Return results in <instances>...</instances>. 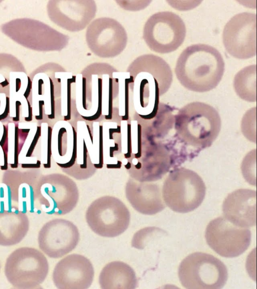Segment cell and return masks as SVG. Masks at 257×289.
Instances as JSON below:
<instances>
[{"label":"cell","mask_w":257,"mask_h":289,"mask_svg":"<svg viewBox=\"0 0 257 289\" xmlns=\"http://www.w3.org/2000/svg\"><path fill=\"white\" fill-rule=\"evenodd\" d=\"M186 33L184 22L177 14L169 11L152 15L146 22L143 38L153 51L171 53L183 43Z\"/></svg>","instance_id":"obj_7"},{"label":"cell","mask_w":257,"mask_h":289,"mask_svg":"<svg viewBox=\"0 0 257 289\" xmlns=\"http://www.w3.org/2000/svg\"><path fill=\"white\" fill-rule=\"evenodd\" d=\"M102 289H134L138 281L134 269L119 261L108 263L102 269L99 277Z\"/></svg>","instance_id":"obj_21"},{"label":"cell","mask_w":257,"mask_h":289,"mask_svg":"<svg viewBox=\"0 0 257 289\" xmlns=\"http://www.w3.org/2000/svg\"><path fill=\"white\" fill-rule=\"evenodd\" d=\"M21 105V102L17 100L16 102V116L12 118L14 121H19L20 120V106Z\"/></svg>","instance_id":"obj_30"},{"label":"cell","mask_w":257,"mask_h":289,"mask_svg":"<svg viewBox=\"0 0 257 289\" xmlns=\"http://www.w3.org/2000/svg\"><path fill=\"white\" fill-rule=\"evenodd\" d=\"M4 188L3 187H0V198H4L5 196Z\"/></svg>","instance_id":"obj_36"},{"label":"cell","mask_w":257,"mask_h":289,"mask_svg":"<svg viewBox=\"0 0 257 289\" xmlns=\"http://www.w3.org/2000/svg\"><path fill=\"white\" fill-rule=\"evenodd\" d=\"M224 218L232 224L243 228L256 225V192L239 189L229 194L223 201Z\"/></svg>","instance_id":"obj_17"},{"label":"cell","mask_w":257,"mask_h":289,"mask_svg":"<svg viewBox=\"0 0 257 289\" xmlns=\"http://www.w3.org/2000/svg\"><path fill=\"white\" fill-rule=\"evenodd\" d=\"M50 181L44 183L41 189V209L48 214L60 215L69 213L78 200L75 183L63 175H56Z\"/></svg>","instance_id":"obj_15"},{"label":"cell","mask_w":257,"mask_h":289,"mask_svg":"<svg viewBox=\"0 0 257 289\" xmlns=\"http://www.w3.org/2000/svg\"><path fill=\"white\" fill-rule=\"evenodd\" d=\"M241 129L243 135L249 141L256 143V107L248 110L242 117Z\"/></svg>","instance_id":"obj_24"},{"label":"cell","mask_w":257,"mask_h":289,"mask_svg":"<svg viewBox=\"0 0 257 289\" xmlns=\"http://www.w3.org/2000/svg\"><path fill=\"white\" fill-rule=\"evenodd\" d=\"M3 133L0 140V146L1 147L4 159V165L1 166L2 170H7L8 168V129L7 126L3 125Z\"/></svg>","instance_id":"obj_25"},{"label":"cell","mask_w":257,"mask_h":289,"mask_svg":"<svg viewBox=\"0 0 257 289\" xmlns=\"http://www.w3.org/2000/svg\"><path fill=\"white\" fill-rule=\"evenodd\" d=\"M221 118L217 110L202 102H192L174 115V128L178 138L195 149L210 147L221 129Z\"/></svg>","instance_id":"obj_3"},{"label":"cell","mask_w":257,"mask_h":289,"mask_svg":"<svg viewBox=\"0 0 257 289\" xmlns=\"http://www.w3.org/2000/svg\"><path fill=\"white\" fill-rule=\"evenodd\" d=\"M28 85L25 90V92L24 93V96L26 99H28V97H29L32 88V83L29 77H28Z\"/></svg>","instance_id":"obj_33"},{"label":"cell","mask_w":257,"mask_h":289,"mask_svg":"<svg viewBox=\"0 0 257 289\" xmlns=\"http://www.w3.org/2000/svg\"><path fill=\"white\" fill-rule=\"evenodd\" d=\"M174 109L160 102L156 108L147 114L138 115L142 137L147 140H160L166 136L174 123Z\"/></svg>","instance_id":"obj_19"},{"label":"cell","mask_w":257,"mask_h":289,"mask_svg":"<svg viewBox=\"0 0 257 289\" xmlns=\"http://www.w3.org/2000/svg\"><path fill=\"white\" fill-rule=\"evenodd\" d=\"M127 72L133 80L134 106L140 110L158 104L160 96L168 91L173 81L169 64L154 54H145L136 58Z\"/></svg>","instance_id":"obj_2"},{"label":"cell","mask_w":257,"mask_h":289,"mask_svg":"<svg viewBox=\"0 0 257 289\" xmlns=\"http://www.w3.org/2000/svg\"><path fill=\"white\" fill-rule=\"evenodd\" d=\"M27 103H28V116L25 117V120L26 121H31L33 119V113H32V107L31 105V104L29 102V101L28 100V99H26Z\"/></svg>","instance_id":"obj_34"},{"label":"cell","mask_w":257,"mask_h":289,"mask_svg":"<svg viewBox=\"0 0 257 289\" xmlns=\"http://www.w3.org/2000/svg\"><path fill=\"white\" fill-rule=\"evenodd\" d=\"M52 129L51 126L48 127L47 134V163L44 164L45 168H50L51 167V158L52 156Z\"/></svg>","instance_id":"obj_27"},{"label":"cell","mask_w":257,"mask_h":289,"mask_svg":"<svg viewBox=\"0 0 257 289\" xmlns=\"http://www.w3.org/2000/svg\"><path fill=\"white\" fill-rule=\"evenodd\" d=\"M29 226L27 214L18 209L0 211V245L10 246L20 243Z\"/></svg>","instance_id":"obj_20"},{"label":"cell","mask_w":257,"mask_h":289,"mask_svg":"<svg viewBox=\"0 0 257 289\" xmlns=\"http://www.w3.org/2000/svg\"><path fill=\"white\" fill-rule=\"evenodd\" d=\"M224 62L214 47L203 44H194L185 49L179 56L175 72L185 88L197 92L215 88L224 71Z\"/></svg>","instance_id":"obj_1"},{"label":"cell","mask_w":257,"mask_h":289,"mask_svg":"<svg viewBox=\"0 0 257 289\" xmlns=\"http://www.w3.org/2000/svg\"><path fill=\"white\" fill-rule=\"evenodd\" d=\"M85 218L94 233L102 237H114L127 229L131 215L119 199L107 196L91 203L86 211Z\"/></svg>","instance_id":"obj_8"},{"label":"cell","mask_w":257,"mask_h":289,"mask_svg":"<svg viewBox=\"0 0 257 289\" xmlns=\"http://www.w3.org/2000/svg\"><path fill=\"white\" fill-rule=\"evenodd\" d=\"M127 34L114 19L100 18L89 24L86 41L90 50L101 58H112L120 54L127 44Z\"/></svg>","instance_id":"obj_12"},{"label":"cell","mask_w":257,"mask_h":289,"mask_svg":"<svg viewBox=\"0 0 257 289\" xmlns=\"http://www.w3.org/2000/svg\"><path fill=\"white\" fill-rule=\"evenodd\" d=\"M41 135V127L40 126H38L37 127L36 132L34 136L33 140L29 148V149L26 155V157H31L33 154V153L35 149V147L37 144L39 139L40 138Z\"/></svg>","instance_id":"obj_28"},{"label":"cell","mask_w":257,"mask_h":289,"mask_svg":"<svg viewBox=\"0 0 257 289\" xmlns=\"http://www.w3.org/2000/svg\"><path fill=\"white\" fill-rule=\"evenodd\" d=\"M10 112V98L6 97V102L5 111L0 114V120H3L7 117Z\"/></svg>","instance_id":"obj_29"},{"label":"cell","mask_w":257,"mask_h":289,"mask_svg":"<svg viewBox=\"0 0 257 289\" xmlns=\"http://www.w3.org/2000/svg\"><path fill=\"white\" fill-rule=\"evenodd\" d=\"M256 65L246 66L235 75L234 89L241 99L250 102L256 101Z\"/></svg>","instance_id":"obj_22"},{"label":"cell","mask_w":257,"mask_h":289,"mask_svg":"<svg viewBox=\"0 0 257 289\" xmlns=\"http://www.w3.org/2000/svg\"><path fill=\"white\" fill-rule=\"evenodd\" d=\"M256 149L248 152L244 157L241 170L244 178L252 185H256Z\"/></svg>","instance_id":"obj_23"},{"label":"cell","mask_w":257,"mask_h":289,"mask_svg":"<svg viewBox=\"0 0 257 289\" xmlns=\"http://www.w3.org/2000/svg\"><path fill=\"white\" fill-rule=\"evenodd\" d=\"M22 197L23 199L27 198V189L25 187H23L22 189Z\"/></svg>","instance_id":"obj_35"},{"label":"cell","mask_w":257,"mask_h":289,"mask_svg":"<svg viewBox=\"0 0 257 289\" xmlns=\"http://www.w3.org/2000/svg\"><path fill=\"white\" fill-rule=\"evenodd\" d=\"M19 129L18 125L16 124L14 135V163L10 165L13 169L17 168L18 167L19 155L23 147L19 142Z\"/></svg>","instance_id":"obj_26"},{"label":"cell","mask_w":257,"mask_h":289,"mask_svg":"<svg viewBox=\"0 0 257 289\" xmlns=\"http://www.w3.org/2000/svg\"><path fill=\"white\" fill-rule=\"evenodd\" d=\"M125 194L134 209L143 214L154 215L166 207L161 187L157 183H138L129 181Z\"/></svg>","instance_id":"obj_18"},{"label":"cell","mask_w":257,"mask_h":289,"mask_svg":"<svg viewBox=\"0 0 257 289\" xmlns=\"http://www.w3.org/2000/svg\"><path fill=\"white\" fill-rule=\"evenodd\" d=\"M94 275L93 267L88 258L72 254L57 263L52 279L58 289H86L91 285Z\"/></svg>","instance_id":"obj_16"},{"label":"cell","mask_w":257,"mask_h":289,"mask_svg":"<svg viewBox=\"0 0 257 289\" xmlns=\"http://www.w3.org/2000/svg\"><path fill=\"white\" fill-rule=\"evenodd\" d=\"M174 149L161 140L142 139L140 152L135 156L131 176L141 182H152L161 179L175 165Z\"/></svg>","instance_id":"obj_9"},{"label":"cell","mask_w":257,"mask_h":289,"mask_svg":"<svg viewBox=\"0 0 257 289\" xmlns=\"http://www.w3.org/2000/svg\"><path fill=\"white\" fill-rule=\"evenodd\" d=\"M21 167L22 168H39L41 167V162L39 160H38L37 163L35 164H22Z\"/></svg>","instance_id":"obj_32"},{"label":"cell","mask_w":257,"mask_h":289,"mask_svg":"<svg viewBox=\"0 0 257 289\" xmlns=\"http://www.w3.org/2000/svg\"><path fill=\"white\" fill-rule=\"evenodd\" d=\"M206 186L195 172L183 167L171 170L162 186L164 203L172 210L186 213L197 209L202 203Z\"/></svg>","instance_id":"obj_4"},{"label":"cell","mask_w":257,"mask_h":289,"mask_svg":"<svg viewBox=\"0 0 257 289\" xmlns=\"http://www.w3.org/2000/svg\"><path fill=\"white\" fill-rule=\"evenodd\" d=\"M208 246L219 255L232 258L239 256L248 248L251 233L249 229L237 226L219 217L211 220L205 231Z\"/></svg>","instance_id":"obj_10"},{"label":"cell","mask_w":257,"mask_h":289,"mask_svg":"<svg viewBox=\"0 0 257 289\" xmlns=\"http://www.w3.org/2000/svg\"><path fill=\"white\" fill-rule=\"evenodd\" d=\"M255 14L243 12L232 17L225 25L222 41L227 52L233 57L246 59L256 52Z\"/></svg>","instance_id":"obj_11"},{"label":"cell","mask_w":257,"mask_h":289,"mask_svg":"<svg viewBox=\"0 0 257 289\" xmlns=\"http://www.w3.org/2000/svg\"><path fill=\"white\" fill-rule=\"evenodd\" d=\"M178 276L183 286L187 289H220L227 280L228 271L218 258L197 252L181 261Z\"/></svg>","instance_id":"obj_5"},{"label":"cell","mask_w":257,"mask_h":289,"mask_svg":"<svg viewBox=\"0 0 257 289\" xmlns=\"http://www.w3.org/2000/svg\"><path fill=\"white\" fill-rule=\"evenodd\" d=\"M50 19L58 26L71 31L83 30L95 16L94 1H51L47 5Z\"/></svg>","instance_id":"obj_14"},{"label":"cell","mask_w":257,"mask_h":289,"mask_svg":"<svg viewBox=\"0 0 257 289\" xmlns=\"http://www.w3.org/2000/svg\"><path fill=\"white\" fill-rule=\"evenodd\" d=\"M79 240L77 227L64 219H55L46 223L39 232L40 249L52 258H60L73 250Z\"/></svg>","instance_id":"obj_13"},{"label":"cell","mask_w":257,"mask_h":289,"mask_svg":"<svg viewBox=\"0 0 257 289\" xmlns=\"http://www.w3.org/2000/svg\"><path fill=\"white\" fill-rule=\"evenodd\" d=\"M49 271L46 257L38 249L23 247L8 257L5 274L9 282L19 289H32L43 282Z\"/></svg>","instance_id":"obj_6"},{"label":"cell","mask_w":257,"mask_h":289,"mask_svg":"<svg viewBox=\"0 0 257 289\" xmlns=\"http://www.w3.org/2000/svg\"><path fill=\"white\" fill-rule=\"evenodd\" d=\"M0 269H1V263H0Z\"/></svg>","instance_id":"obj_37"},{"label":"cell","mask_w":257,"mask_h":289,"mask_svg":"<svg viewBox=\"0 0 257 289\" xmlns=\"http://www.w3.org/2000/svg\"><path fill=\"white\" fill-rule=\"evenodd\" d=\"M44 105V100L39 101V115L35 116V118L38 120H42L43 118V106Z\"/></svg>","instance_id":"obj_31"}]
</instances>
